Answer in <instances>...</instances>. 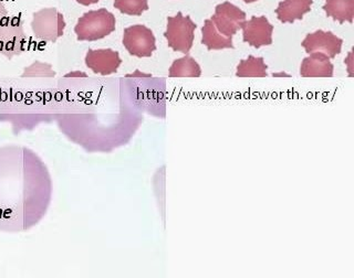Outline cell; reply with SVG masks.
<instances>
[{
	"label": "cell",
	"instance_id": "1",
	"mask_svg": "<svg viewBox=\"0 0 354 278\" xmlns=\"http://www.w3.org/2000/svg\"><path fill=\"white\" fill-rule=\"evenodd\" d=\"M115 17L106 9L91 10L81 16L75 27L79 41H97L115 30Z\"/></svg>",
	"mask_w": 354,
	"mask_h": 278
},
{
	"label": "cell",
	"instance_id": "2",
	"mask_svg": "<svg viewBox=\"0 0 354 278\" xmlns=\"http://www.w3.org/2000/svg\"><path fill=\"white\" fill-rule=\"evenodd\" d=\"M195 30L196 25L191 19V17L183 16L182 12H178L176 16L169 17L165 32L169 47L176 52L185 54L189 52V50L193 47Z\"/></svg>",
	"mask_w": 354,
	"mask_h": 278
},
{
	"label": "cell",
	"instance_id": "3",
	"mask_svg": "<svg viewBox=\"0 0 354 278\" xmlns=\"http://www.w3.org/2000/svg\"><path fill=\"white\" fill-rule=\"evenodd\" d=\"M31 27L37 38L53 42L64 34L66 21L57 9L44 8L33 14Z\"/></svg>",
	"mask_w": 354,
	"mask_h": 278
},
{
	"label": "cell",
	"instance_id": "4",
	"mask_svg": "<svg viewBox=\"0 0 354 278\" xmlns=\"http://www.w3.org/2000/svg\"><path fill=\"white\" fill-rule=\"evenodd\" d=\"M123 44L127 52L138 58L151 57L156 50L154 33L143 25L127 28L123 36Z\"/></svg>",
	"mask_w": 354,
	"mask_h": 278
},
{
	"label": "cell",
	"instance_id": "5",
	"mask_svg": "<svg viewBox=\"0 0 354 278\" xmlns=\"http://www.w3.org/2000/svg\"><path fill=\"white\" fill-rule=\"evenodd\" d=\"M210 20L221 34L232 37L238 30H241L246 21V14L237 6L226 1L216 7L215 14Z\"/></svg>",
	"mask_w": 354,
	"mask_h": 278
},
{
	"label": "cell",
	"instance_id": "6",
	"mask_svg": "<svg viewBox=\"0 0 354 278\" xmlns=\"http://www.w3.org/2000/svg\"><path fill=\"white\" fill-rule=\"evenodd\" d=\"M342 39L337 38L335 33L330 31L318 30L310 33L302 41V47L306 52L320 53L329 59H333L340 54L342 49Z\"/></svg>",
	"mask_w": 354,
	"mask_h": 278
},
{
	"label": "cell",
	"instance_id": "7",
	"mask_svg": "<svg viewBox=\"0 0 354 278\" xmlns=\"http://www.w3.org/2000/svg\"><path fill=\"white\" fill-rule=\"evenodd\" d=\"M241 29L243 41L252 47L260 48L272 43L274 26L271 25L265 16L252 17L248 21L246 20Z\"/></svg>",
	"mask_w": 354,
	"mask_h": 278
},
{
	"label": "cell",
	"instance_id": "8",
	"mask_svg": "<svg viewBox=\"0 0 354 278\" xmlns=\"http://www.w3.org/2000/svg\"><path fill=\"white\" fill-rule=\"evenodd\" d=\"M121 63L119 52L111 49H90L86 55V66L97 75H113Z\"/></svg>",
	"mask_w": 354,
	"mask_h": 278
},
{
	"label": "cell",
	"instance_id": "9",
	"mask_svg": "<svg viewBox=\"0 0 354 278\" xmlns=\"http://www.w3.org/2000/svg\"><path fill=\"white\" fill-rule=\"evenodd\" d=\"M335 66L326 55L311 53L304 59L300 68V75L304 77H332Z\"/></svg>",
	"mask_w": 354,
	"mask_h": 278
},
{
	"label": "cell",
	"instance_id": "10",
	"mask_svg": "<svg viewBox=\"0 0 354 278\" xmlns=\"http://www.w3.org/2000/svg\"><path fill=\"white\" fill-rule=\"evenodd\" d=\"M313 0H283L276 9L277 17L281 22L296 21L302 19L311 10Z\"/></svg>",
	"mask_w": 354,
	"mask_h": 278
},
{
	"label": "cell",
	"instance_id": "11",
	"mask_svg": "<svg viewBox=\"0 0 354 278\" xmlns=\"http://www.w3.org/2000/svg\"><path fill=\"white\" fill-rule=\"evenodd\" d=\"M202 43L206 46L208 50L232 49V37H225L221 34L214 22L210 19L206 20L202 29Z\"/></svg>",
	"mask_w": 354,
	"mask_h": 278
},
{
	"label": "cell",
	"instance_id": "12",
	"mask_svg": "<svg viewBox=\"0 0 354 278\" xmlns=\"http://www.w3.org/2000/svg\"><path fill=\"white\" fill-rule=\"evenodd\" d=\"M324 9L328 16L340 23L353 22L354 0H326Z\"/></svg>",
	"mask_w": 354,
	"mask_h": 278
},
{
	"label": "cell",
	"instance_id": "13",
	"mask_svg": "<svg viewBox=\"0 0 354 278\" xmlns=\"http://www.w3.org/2000/svg\"><path fill=\"white\" fill-rule=\"evenodd\" d=\"M169 75L171 77H199L202 75V69L195 59L185 55L173 62Z\"/></svg>",
	"mask_w": 354,
	"mask_h": 278
},
{
	"label": "cell",
	"instance_id": "14",
	"mask_svg": "<svg viewBox=\"0 0 354 278\" xmlns=\"http://www.w3.org/2000/svg\"><path fill=\"white\" fill-rule=\"evenodd\" d=\"M268 66L265 63L263 58L256 57H248L246 60L241 61L238 64L236 75L238 77H266Z\"/></svg>",
	"mask_w": 354,
	"mask_h": 278
},
{
	"label": "cell",
	"instance_id": "15",
	"mask_svg": "<svg viewBox=\"0 0 354 278\" xmlns=\"http://www.w3.org/2000/svg\"><path fill=\"white\" fill-rule=\"evenodd\" d=\"M114 7L122 14L130 16H141L144 11L149 10L147 0H114Z\"/></svg>",
	"mask_w": 354,
	"mask_h": 278
},
{
	"label": "cell",
	"instance_id": "16",
	"mask_svg": "<svg viewBox=\"0 0 354 278\" xmlns=\"http://www.w3.org/2000/svg\"><path fill=\"white\" fill-rule=\"evenodd\" d=\"M100 0H77V3L83 6L93 5V3H99Z\"/></svg>",
	"mask_w": 354,
	"mask_h": 278
},
{
	"label": "cell",
	"instance_id": "17",
	"mask_svg": "<svg viewBox=\"0 0 354 278\" xmlns=\"http://www.w3.org/2000/svg\"><path fill=\"white\" fill-rule=\"evenodd\" d=\"M243 1H245V3H254V1H257V0H243Z\"/></svg>",
	"mask_w": 354,
	"mask_h": 278
}]
</instances>
